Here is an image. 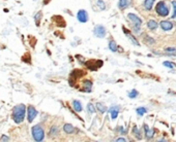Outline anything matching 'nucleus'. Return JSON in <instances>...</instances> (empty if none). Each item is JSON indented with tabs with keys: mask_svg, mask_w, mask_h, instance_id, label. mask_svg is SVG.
Here are the masks:
<instances>
[{
	"mask_svg": "<svg viewBox=\"0 0 176 142\" xmlns=\"http://www.w3.org/2000/svg\"><path fill=\"white\" fill-rule=\"evenodd\" d=\"M161 27L164 31H170L173 28V24L171 22H169V21H162Z\"/></svg>",
	"mask_w": 176,
	"mask_h": 142,
	"instance_id": "nucleus-14",
	"label": "nucleus"
},
{
	"mask_svg": "<svg viewBox=\"0 0 176 142\" xmlns=\"http://www.w3.org/2000/svg\"><path fill=\"white\" fill-rule=\"evenodd\" d=\"M109 49L111 51H113V53H116L117 51H118V47H117V43L114 41L113 39L110 40L109 42Z\"/></svg>",
	"mask_w": 176,
	"mask_h": 142,
	"instance_id": "nucleus-19",
	"label": "nucleus"
},
{
	"mask_svg": "<svg viewBox=\"0 0 176 142\" xmlns=\"http://www.w3.org/2000/svg\"><path fill=\"white\" fill-rule=\"evenodd\" d=\"M22 61L27 64H31V56H30L29 53H26V54L24 55V57L22 58Z\"/></svg>",
	"mask_w": 176,
	"mask_h": 142,
	"instance_id": "nucleus-26",
	"label": "nucleus"
},
{
	"mask_svg": "<svg viewBox=\"0 0 176 142\" xmlns=\"http://www.w3.org/2000/svg\"><path fill=\"white\" fill-rule=\"evenodd\" d=\"M163 65H164L165 67H168V68H173V63H171V62H168V61H165L164 63H163Z\"/></svg>",
	"mask_w": 176,
	"mask_h": 142,
	"instance_id": "nucleus-30",
	"label": "nucleus"
},
{
	"mask_svg": "<svg viewBox=\"0 0 176 142\" xmlns=\"http://www.w3.org/2000/svg\"><path fill=\"white\" fill-rule=\"evenodd\" d=\"M92 81L90 79H86L83 81V89H81L82 92H86V93H90L92 91Z\"/></svg>",
	"mask_w": 176,
	"mask_h": 142,
	"instance_id": "nucleus-11",
	"label": "nucleus"
},
{
	"mask_svg": "<svg viewBox=\"0 0 176 142\" xmlns=\"http://www.w3.org/2000/svg\"><path fill=\"white\" fill-rule=\"evenodd\" d=\"M127 18H129V20L133 22V24H134L135 32H136V33H139L140 26L142 25V20L138 17V16L135 15V14H129V15H127Z\"/></svg>",
	"mask_w": 176,
	"mask_h": 142,
	"instance_id": "nucleus-5",
	"label": "nucleus"
},
{
	"mask_svg": "<svg viewBox=\"0 0 176 142\" xmlns=\"http://www.w3.org/2000/svg\"><path fill=\"white\" fill-rule=\"evenodd\" d=\"M115 141H117V142H125L127 141V139L125 138H122V137H120V138H117Z\"/></svg>",
	"mask_w": 176,
	"mask_h": 142,
	"instance_id": "nucleus-36",
	"label": "nucleus"
},
{
	"mask_svg": "<svg viewBox=\"0 0 176 142\" xmlns=\"http://www.w3.org/2000/svg\"><path fill=\"white\" fill-rule=\"evenodd\" d=\"M73 107H74V109L77 112H81V111L83 110V107H82V104H81V102L78 100H74L73 101Z\"/></svg>",
	"mask_w": 176,
	"mask_h": 142,
	"instance_id": "nucleus-16",
	"label": "nucleus"
},
{
	"mask_svg": "<svg viewBox=\"0 0 176 142\" xmlns=\"http://www.w3.org/2000/svg\"><path fill=\"white\" fill-rule=\"evenodd\" d=\"M172 5H173V8H174V11H173V15H172V18H176V1H172Z\"/></svg>",
	"mask_w": 176,
	"mask_h": 142,
	"instance_id": "nucleus-31",
	"label": "nucleus"
},
{
	"mask_svg": "<svg viewBox=\"0 0 176 142\" xmlns=\"http://www.w3.org/2000/svg\"><path fill=\"white\" fill-rule=\"evenodd\" d=\"M133 133H134V135L136 136L137 139L141 140L142 139V135H141V132H140V130L138 129V128L136 127V126H134V128H133Z\"/></svg>",
	"mask_w": 176,
	"mask_h": 142,
	"instance_id": "nucleus-23",
	"label": "nucleus"
},
{
	"mask_svg": "<svg viewBox=\"0 0 176 142\" xmlns=\"http://www.w3.org/2000/svg\"><path fill=\"white\" fill-rule=\"evenodd\" d=\"M77 19L80 23H86L87 21H88V19H89L88 12L85 9H80L77 14Z\"/></svg>",
	"mask_w": 176,
	"mask_h": 142,
	"instance_id": "nucleus-9",
	"label": "nucleus"
},
{
	"mask_svg": "<svg viewBox=\"0 0 176 142\" xmlns=\"http://www.w3.org/2000/svg\"><path fill=\"white\" fill-rule=\"evenodd\" d=\"M119 132H120V133H121V134H127V129H123V128H122V127H119Z\"/></svg>",
	"mask_w": 176,
	"mask_h": 142,
	"instance_id": "nucleus-34",
	"label": "nucleus"
},
{
	"mask_svg": "<svg viewBox=\"0 0 176 142\" xmlns=\"http://www.w3.org/2000/svg\"><path fill=\"white\" fill-rule=\"evenodd\" d=\"M85 71L83 70H80V69H75L71 72V75H70V79H68V82H70V86L74 87V81H76L78 78L82 77L83 75H85Z\"/></svg>",
	"mask_w": 176,
	"mask_h": 142,
	"instance_id": "nucleus-3",
	"label": "nucleus"
},
{
	"mask_svg": "<svg viewBox=\"0 0 176 142\" xmlns=\"http://www.w3.org/2000/svg\"><path fill=\"white\" fill-rule=\"evenodd\" d=\"M138 95H139V93H138V91L137 90H131V92L129 93V97L131 99H134V98H136V97H138Z\"/></svg>",
	"mask_w": 176,
	"mask_h": 142,
	"instance_id": "nucleus-28",
	"label": "nucleus"
},
{
	"mask_svg": "<svg viewBox=\"0 0 176 142\" xmlns=\"http://www.w3.org/2000/svg\"><path fill=\"white\" fill-rule=\"evenodd\" d=\"M95 108H97V110H99L101 113H105L107 110H108V108L106 107V106L104 105V104H102V103H97V105H95Z\"/></svg>",
	"mask_w": 176,
	"mask_h": 142,
	"instance_id": "nucleus-20",
	"label": "nucleus"
},
{
	"mask_svg": "<svg viewBox=\"0 0 176 142\" xmlns=\"http://www.w3.org/2000/svg\"><path fill=\"white\" fill-rule=\"evenodd\" d=\"M166 51L170 53H176V47H167Z\"/></svg>",
	"mask_w": 176,
	"mask_h": 142,
	"instance_id": "nucleus-35",
	"label": "nucleus"
},
{
	"mask_svg": "<svg viewBox=\"0 0 176 142\" xmlns=\"http://www.w3.org/2000/svg\"><path fill=\"white\" fill-rule=\"evenodd\" d=\"M75 129L74 126L71 125V124H65L64 126H63V131H64L66 134H73V133L75 132Z\"/></svg>",
	"mask_w": 176,
	"mask_h": 142,
	"instance_id": "nucleus-17",
	"label": "nucleus"
},
{
	"mask_svg": "<svg viewBox=\"0 0 176 142\" xmlns=\"http://www.w3.org/2000/svg\"><path fill=\"white\" fill-rule=\"evenodd\" d=\"M144 132H145L147 139H151L154 135V129H149L148 126L145 124V125H144Z\"/></svg>",
	"mask_w": 176,
	"mask_h": 142,
	"instance_id": "nucleus-13",
	"label": "nucleus"
},
{
	"mask_svg": "<svg viewBox=\"0 0 176 142\" xmlns=\"http://www.w3.org/2000/svg\"><path fill=\"white\" fill-rule=\"evenodd\" d=\"M31 133H32V137L35 141L40 142L45 139V131L40 125H35L34 127H32Z\"/></svg>",
	"mask_w": 176,
	"mask_h": 142,
	"instance_id": "nucleus-2",
	"label": "nucleus"
},
{
	"mask_svg": "<svg viewBox=\"0 0 176 142\" xmlns=\"http://www.w3.org/2000/svg\"><path fill=\"white\" fill-rule=\"evenodd\" d=\"M25 113H26V106L24 104H19L16 105L12 109V118L16 124H21L25 118Z\"/></svg>",
	"mask_w": 176,
	"mask_h": 142,
	"instance_id": "nucleus-1",
	"label": "nucleus"
},
{
	"mask_svg": "<svg viewBox=\"0 0 176 142\" xmlns=\"http://www.w3.org/2000/svg\"><path fill=\"white\" fill-rule=\"evenodd\" d=\"M97 5L99 6V8L101 10H105V9H106V4H105L104 0H97Z\"/></svg>",
	"mask_w": 176,
	"mask_h": 142,
	"instance_id": "nucleus-27",
	"label": "nucleus"
},
{
	"mask_svg": "<svg viewBox=\"0 0 176 142\" xmlns=\"http://www.w3.org/2000/svg\"><path fill=\"white\" fill-rule=\"evenodd\" d=\"M119 109H120V107L117 105L115 106H112V107L109 108V112L110 114H111V118L112 120H116L117 116H118V113H119Z\"/></svg>",
	"mask_w": 176,
	"mask_h": 142,
	"instance_id": "nucleus-12",
	"label": "nucleus"
},
{
	"mask_svg": "<svg viewBox=\"0 0 176 142\" xmlns=\"http://www.w3.org/2000/svg\"><path fill=\"white\" fill-rule=\"evenodd\" d=\"M147 26H148V28L150 30H155L156 28H158V26H159V24H158L154 20H150L148 23H147Z\"/></svg>",
	"mask_w": 176,
	"mask_h": 142,
	"instance_id": "nucleus-21",
	"label": "nucleus"
},
{
	"mask_svg": "<svg viewBox=\"0 0 176 142\" xmlns=\"http://www.w3.org/2000/svg\"><path fill=\"white\" fill-rule=\"evenodd\" d=\"M37 115V111L36 109L34 108V106L32 105H29L27 108V120H28V122H32L33 120L36 118Z\"/></svg>",
	"mask_w": 176,
	"mask_h": 142,
	"instance_id": "nucleus-8",
	"label": "nucleus"
},
{
	"mask_svg": "<svg viewBox=\"0 0 176 142\" xmlns=\"http://www.w3.org/2000/svg\"><path fill=\"white\" fill-rule=\"evenodd\" d=\"M84 65L91 71H95L103 66L102 60H89V61L84 62Z\"/></svg>",
	"mask_w": 176,
	"mask_h": 142,
	"instance_id": "nucleus-4",
	"label": "nucleus"
},
{
	"mask_svg": "<svg viewBox=\"0 0 176 142\" xmlns=\"http://www.w3.org/2000/svg\"><path fill=\"white\" fill-rule=\"evenodd\" d=\"M131 3V0H119L118 3V7L120 9H124V8L129 7Z\"/></svg>",
	"mask_w": 176,
	"mask_h": 142,
	"instance_id": "nucleus-15",
	"label": "nucleus"
},
{
	"mask_svg": "<svg viewBox=\"0 0 176 142\" xmlns=\"http://www.w3.org/2000/svg\"><path fill=\"white\" fill-rule=\"evenodd\" d=\"M148 42V43H153V42H154V40L153 39H152V38H151V37H145V42Z\"/></svg>",
	"mask_w": 176,
	"mask_h": 142,
	"instance_id": "nucleus-33",
	"label": "nucleus"
},
{
	"mask_svg": "<svg viewBox=\"0 0 176 142\" xmlns=\"http://www.w3.org/2000/svg\"><path fill=\"white\" fill-rule=\"evenodd\" d=\"M87 111H88L90 114H93V113H95V111H97L95 105H93L92 103H89V104L87 105Z\"/></svg>",
	"mask_w": 176,
	"mask_h": 142,
	"instance_id": "nucleus-24",
	"label": "nucleus"
},
{
	"mask_svg": "<svg viewBox=\"0 0 176 142\" xmlns=\"http://www.w3.org/2000/svg\"><path fill=\"white\" fill-rule=\"evenodd\" d=\"M122 29H123L124 34L127 35V38H129V39L131 40V43H133V44H135V45H138V47H139V45H140V43H139V41H138V40L136 39V37H135V36H133V35L131 34V32H129L127 29H125V27H122Z\"/></svg>",
	"mask_w": 176,
	"mask_h": 142,
	"instance_id": "nucleus-10",
	"label": "nucleus"
},
{
	"mask_svg": "<svg viewBox=\"0 0 176 142\" xmlns=\"http://www.w3.org/2000/svg\"><path fill=\"white\" fill-rule=\"evenodd\" d=\"M155 11L159 16H162V17H167L169 15V9L166 6L164 1H160L155 6Z\"/></svg>",
	"mask_w": 176,
	"mask_h": 142,
	"instance_id": "nucleus-6",
	"label": "nucleus"
},
{
	"mask_svg": "<svg viewBox=\"0 0 176 142\" xmlns=\"http://www.w3.org/2000/svg\"><path fill=\"white\" fill-rule=\"evenodd\" d=\"M155 0H145L144 1V7L146 10H150L153 6V3Z\"/></svg>",
	"mask_w": 176,
	"mask_h": 142,
	"instance_id": "nucleus-18",
	"label": "nucleus"
},
{
	"mask_svg": "<svg viewBox=\"0 0 176 142\" xmlns=\"http://www.w3.org/2000/svg\"><path fill=\"white\" fill-rule=\"evenodd\" d=\"M146 112H147V109L145 107L137 108V113H138V115H139V116H142L144 113H146Z\"/></svg>",
	"mask_w": 176,
	"mask_h": 142,
	"instance_id": "nucleus-29",
	"label": "nucleus"
},
{
	"mask_svg": "<svg viewBox=\"0 0 176 142\" xmlns=\"http://www.w3.org/2000/svg\"><path fill=\"white\" fill-rule=\"evenodd\" d=\"M10 137L8 136H6V135H2L1 136V138H0V141H10Z\"/></svg>",
	"mask_w": 176,
	"mask_h": 142,
	"instance_id": "nucleus-32",
	"label": "nucleus"
},
{
	"mask_svg": "<svg viewBox=\"0 0 176 142\" xmlns=\"http://www.w3.org/2000/svg\"><path fill=\"white\" fill-rule=\"evenodd\" d=\"M42 11H38L36 15L34 16V21L37 27L40 25V19H42Z\"/></svg>",
	"mask_w": 176,
	"mask_h": 142,
	"instance_id": "nucleus-22",
	"label": "nucleus"
},
{
	"mask_svg": "<svg viewBox=\"0 0 176 142\" xmlns=\"http://www.w3.org/2000/svg\"><path fill=\"white\" fill-rule=\"evenodd\" d=\"M49 1H50V0H45V1H44V4H47Z\"/></svg>",
	"mask_w": 176,
	"mask_h": 142,
	"instance_id": "nucleus-37",
	"label": "nucleus"
},
{
	"mask_svg": "<svg viewBox=\"0 0 176 142\" xmlns=\"http://www.w3.org/2000/svg\"><path fill=\"white\" fill-rule=\"evenodd\" d=\"M58 132H59V129L57 127H52L49 132V136L50 137H54V136H56L58 134Z\"/></svg>",
	"mask_w": 176,
	"mask_h": 142,
	"instance_id": "nucleus-25",
	"label": "nucleus"
},
{
	"mask_svg": "<svg viewBox=\"0 0 176 142\" xmlns=\"http://www.w3.org/2000/svg\"><path fill=\"white\" fill-rule=\"evenodd\" d=\"M93 34L99 38H104L107 34V30L103 25H97L93 29Z\"/></svg>",
	"mask_w": 176,
	"mask_h": 142,
	"instance_id": "nucleus-7",
	"label": "nucleus"
}]
</instances>
